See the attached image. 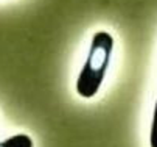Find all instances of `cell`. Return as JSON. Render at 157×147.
Returning <instances> with one entry per match:
<instances>
[{"mask_svg":"<svg viewBox=\"0 0 157 147\" xmlns=\"http://www.w3.org/2000/svg\"><path fill=\"white\" fill-rule=\"evenodd\" d=\"M0 147H34V141L27 133H17L0 141Z\"/></svg>","mask_w":157,"mask_h":147,"instance_id":"obj_2","label":"cell"},{"mask_svg":"<svg viewBox=\"0 0 157 147\" xmlns=\"http://www.w3.org/2000/svg\"><path fill=\"white\" fill-rule=\"evenodd\" d=\"M149 147H157V100L154 103L152 120H151V130H149Z\"/></svg>","mask_w":157,"mask_h":147,"instance_id":"obj_3","label":"cell"},{"mask_svg":"<svg viewBox=\"0 0 157 147\" xmlns=\"http://www.w3.org/2000/svg\"><path fill=\"white\" fill-rule=\"evenodd\" d=\"M115 41L110 33L100 30L95 31L90 46H89L87 58L76 78V92L82 99H92L98 94L106 78L112 53H114Z\"/></svg>","mask_w":157,"mask_h":147,"instance_id":"obj_1","label":"cell"}]
</instances>
